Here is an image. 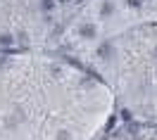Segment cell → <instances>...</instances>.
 Returning a JSON list of instances; mask_svg holds the SVG:
<instances>
[{
    "mask_svg": "<svg viewBox=\"0 0 157 140\" xmlns=\"http://www.w3.org/2000/svg\"><path fill=\"white\" fill-rule=\"evenodd\" d=\"M59 5H71V2H78V0H57Z\"/></svg>",
    "mask_w": 157,
    "mask_h": 140,
    "instance_id": "cell-4",
    "label": "cell"
},
{
    "mask_svg": "<svg viewBox=\"0 0 157 140\" xmlns=\"http://www.w3.org/2000/svg\"><path fill=\"white\" fill-rule=\"evenodd\" d=\"M52 5H55L52 0H43V10H45V12H50V10H52Z\"/></svg>",
    "mask_w": 157,
    "mask_h": 140,
    "instance_id": "cell-2",
    "label": "cell"
},
{
    "mask_svg": "<svg viewBox=\"0 0 157 140\" xmlns=\"http://www.w3.org/2000/svg\"><path fill=\"white\" fill-rule=\"evenodd\" d=\"M0 45H12V36L10 33H0Z\"/></svg>",
    "mask_w": 157,
    "mask_h": 140,
    "instance_id": "cell-1",
    "label": "cell"
},
{
    "mask_svg": "<svg viewBox=\"0 0 157 140\" xmlns=\"http://www.w3.org/2000/svg\"><path fill=\"white\" fill-rule=\"evenodd\" d=\"M81 33H83V36H86V38H90V36H93V33H95V31L90 29V26H86V29H81Z\"/></svg>",
    "mask_w": 157,
    "mask_h": 140,
    "instance_id": "cell-3",
    "label": "cell"
}]
</instances>
